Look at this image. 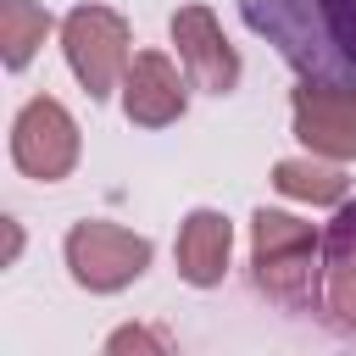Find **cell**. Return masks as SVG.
Returning a JSON list of instances; mask_svg holds the SVG:
<instances>
[{"instance_id": "cell-6", "label": "cell", "mask_w": 356, "mask_h": 356, "mask_svg": "<svg viewBox=\"0 0 356 356\" xmlns=\"http://www.w3.org/2000/svg\"><path fill=\"white\" fill-rule=\"evenodd\" d=\"M289 117H295V139L312 156L356 161V83L306 78L289 100Z\"/></svg>"}, {"instance_id": "cell-5", "label": "cell", "mask_w": 356, "mask_h": 356, "mask_svg": "<svg viewBox=\"0 0 356 356\" xmlns=\"http://www.w3.org/2000/svg\"><path fill=\"white\" fill-rule=\"evenodd\" d=\"M250 261H256V284L278 300H300L312 284V261H317V228L289 217V211H256L250 217Z\"/></svg>"}, {"instance_id": "cell-2", "label": "cell", "mask_w": 356, "mask_h": 356, "mask_svg": "<svg viewBox=\"0 0 356 356\" xmlns=\"http://www.w3.org/2000/svg\"><path fill=\"white\" fill-rule=\"evenodd\" d=\"M134 33H128V17L111 11V6H72L61 17V56L72 67V78L89 89V100H106L111 89H122V72L134 61Z\"/></svg>"}, {"instance_id": "cell-15", "label": "cell", "mask_w": 356, "mask_h": 356, "mask_svg": "<svg viewBox=\"0 0 356 356\" xmlns=\"http://www.w3.org/2000/svg\"><path fill=\"white\" fill-rule=\"evenodd\" d=\"M345 217H350V222H356V206H350V211H345Z\"/></svg>"}, {"instance_id": "cell-10", "label": "cell", "mask_w": 356, "mask_h": 356, "mask_svg": "<svg viewBox=\"0 0 356 356\" xmlns=\"http://www.w3.org/2000/svg\"><path fill=\"white\" fill-rule=\"evenodd\" d=\"M273 189L278 195H289V200H306V206H339L345 195H350V178L323 156H284L278 167H273Z\"/></svg>"}, {"instance_id": "cell-1", "label": "cell", "mask_w": 356, "mask_h": 356, "mask_svg": "<svg viewBox=\"0 0 356 356\" xmlns=\"http://www.w3.org/2000/svg\"><path fill=\"white\" fill-rule=\"evenodd\" d=\"M239 11L300 78L356 83V0H239Z\"/></svg>"}, {"instance_id": "cell-12", "label": "cell", "mask_w": 356, "mask_h": 356, "mask_svg": "<svg viewBox=\"0 0 356 356\" xmlns=\"http://www.w3.org/2000/svg\"><path fill=\"white\" fill-rule=\"evenodd\" d=\"M50 28H56V17L39 0H0V61L11 72H22L39 56V44L50 39Z\"/></svg>"}, {"instance_id": "cell-13", "label": "cell", "mask_w": 356, "mask_h": 356, "mask_svg": "<svg viewBox=\"0 0 356 356\" xmlns=\"http://www.w3.org/2000/svg\"><path fill=\"white\" fill-rule=\"evenodd\" d=\"M106 350H167V334H150V328H117L111 339H106Z\"/></svg>"}, {"instance_id": "cell-14", "label": "cell", "mask_w": 356, "mask_h": 356, "mask_svg": "<svg viewBox=\"0 0 356 356\" xmlns=\"http://www.w3.org/2000/svg\"><path fill=\"white\" fill-rule=\"evenodd\" d=\"M17 256H22V222L6 217V256H0V267H17Z\"/></svg>"}, {"instance_id": "cell-9", "label": "cell", "mask_w": 356, "mask_h": 356, "mask_svg": "<svg viewBox=\"0 0 356 356\" xmlns=\"http://www.w3.org/2000/svg\"><path fill=\"white\" fill-rule=\"evenodd\" d=\"M228 256H234V222H228V211L195 206V211L178 222V245H172L178 278L195 284V289H211V284H222Z\"/></svg>"}, {"instance_id": "cell-4", "label": "cell", "mask_w": 356, "mask_h": 356, "mask_svg": "<svg viewBox=\"0 0 356 356\" xmlns=\"http://www.w3.org/2000/svg\"><path fill=\"white\" fill-rule=\"evenodd\" d=\"M78 150H83L78 122H72V111H67L56 95H33V100L17 111V122H11V161H17L22 178H33V184H61V178L78 167Z\"/></svg>"}, {"instance_id": "cell-7", "label": "cell", "mask_w": 356, "mask_h": 356, "mask_svg": "<svg viewBox=\"0 0 356 356\" xmlns=\"http://www.w3.org/2000/svg\"><path fill=\"white\" fill-rule=\"evenodd\" d=\"M167 28H172L178 61L189 67L195 89H206V95H234L239 89L245 67H239V50L228 44V33H222V22H217L211 6H178Z\"/></svg>"}, {"instance_id": "cell-8", "label": "cell", "mask_w": 356, "mask_h": 356, "mask_svg": "<svg viewBox=\"0 0 356 356\" xmlns=\"http://www.w3.org/2000/svg\"><path fill=\"white\" fill-rule=\"evenodd\" d=\"M184 106H189V89H184L178 67H172V56L139 50L128 61V72H122V111H128V122L134 128H167V122L184 117Z\"/></svg>"}, {"instance_id": "cell-3", "label": "cell", "mask_w": 356, "mask_h": 356, "mask_svg": "<svg viewBox=\"0 0 356 356\" xmlns=\"http://www.w3.org/2000/svg\"><path fill=\"white\" fill-rule=\"evenodd\" d=\"M67 273L78 289L89 295H117L128 289L134 278H145L150 267V239L122 228V222H106V217H83L67 228Z\"/></svg>"}, {"instance_id": "cell-11", "label": "cell", "mask_w": 356, "mask_h": 356, "mask_svg": "<svg viewBox=\"0 0 356 356\" xmlns=\"http://www.w3.org/2000/svg\"><path fill=\"white\" fill-rule=\"evenodd\" d=\"M323 306L356 328V222L339 217V228L328 234V256H323Z\"/></svg>"}]
</instances>
